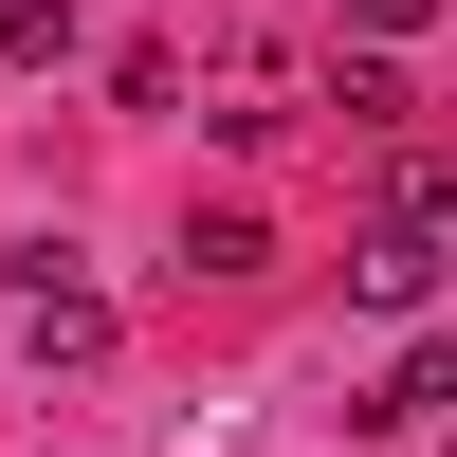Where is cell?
<instances>
[{
  "mask_svg": "<svg viewBox=\"0 0 457 457\" xmlns=\"http://www.w3.org/2000/svg\"><path fill=\"white\" fill-rule=\"evenodd\" d=\"M19 348H37V366H92V348H110V293H92V275H73V256H55V238H37V256H19Z\"/></svg>",
  "mask_w": 457,
  "mask_h": 457,
  "instance_id": "cell-1",
  "label": "cell"
},
{
  "mask_svg": "<svg viewBox=\"0 0 457 457\" xmlns=\"http://www.w3.org/2000/svg\"><path fill=\"white\" fill-rule=\"evenodd\" d=\"M439 275H457V256H439V220H366V256H348V293H366V312H439Z\"/></svg>",
  "mask_w": 457,
  "mask_h": 457,
  "instance_id": "cell-2",
  "label": "cell"
},
{
  "mask_svg": "<svg viewBox=\"0 0 457 457\" xmlns=\"http://www.w3.org/2000/svg\"><path fill=\"white\" fill-rule=\"evenodd\" d=\"M439 403H457V348H403V366H385V385H366V403H348V421H385V439H403V421H439Z\"/></svg>",
  "mask_w": 457,
  "mask_h": 457,
  "instance_id": "cell-3",
  "label": "cell"
},
{
  "mask_svg": "<svg viewBox=\"0 0 457 457\" xmlns=\"http://www.w3.org/2000/svg\"><path fill=\"white\" fill-rule=\"evenodd\" d=\"M183 275H275V220H256V202H220V220H183Z\"/></svg>",
  "mask_w": 457,
  "mask_h": 457,
  "instance_id": "cell-4",
  "label": "cell"
},
{
  "mask_svg": "<svg viewBox=\"0 0 457 457\" xmlns=\"http://www.w3.org/2000/svg\"><path fill=\"white\" fill-rule=\"evenodd\" d=\"M0 55H19V73H55V55H73V0H0Z\"/></svg>",
  "mask_w": 457,
  "mask_h": 457,
  "instance_id": "cell-5",
  "label": "cell"
},
{
  "mask_svg": "<svg viewBox=\"0 0 457 457\" xmlns=\"http://www.w3.org/2000/svg\"><path fill=\"white\" fill-rule=\"evenodd\" d=\"M329 19H366V37H421V19H439V0H329Z\"/></svg>",
  "mask_w": 457,
  "mask_h": 457,
  "instance_id": "cell-6",
  "label": "cell"
}]
</instances>
